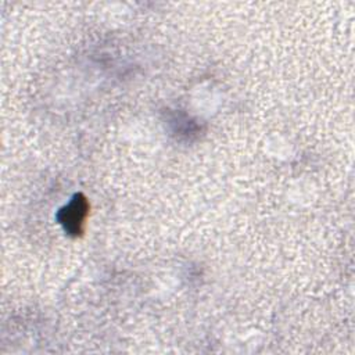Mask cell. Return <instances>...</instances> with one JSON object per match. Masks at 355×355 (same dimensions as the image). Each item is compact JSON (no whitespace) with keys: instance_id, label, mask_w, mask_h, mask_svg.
Returning a JSON list of instances; mask_svg holds the SVG:
<instances>
[{"instance_id":"cell-1","label":"cell","mask_w":355,"mask_h":355,"mask_svg":"<svg viewBox=\"0 0 355 355\" xmlns=\"http://www.w3.org/2000/svg\"><path fill=\"white\" fill-rule=\"evenodd\" d=\"M89 201L82 193H76L72 196L69 202L61 207L55 219L62 226L64 232L71 237H79L83 233L86 219L89 216Z\"/></svg>"}]
</instances>
